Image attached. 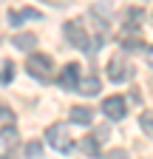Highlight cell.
<instances>
[{"label":"cell","instance_id":"cell-1","mask_svg":"<svg viewBox=\"0 0 153 159\" xmlns=\"http://www.w3.org/2000/svg\"><path fill=\"white\" fill-rule=\"evenodd\" d=\"M63 31H65V40H68L74 48H80L82 54H94L91 37H88V31H85V26H82V20H68V23L63 26Z\"/></svg>","mask_w":153,"mask_h":159},{"label":"cell","instance_id":"cell-2","mask_svg":"<svg viewBox=\"0 0 153 159\" xmlns=\"http://www.w3.org/2000/svg\"><path fill=\"white\" fill-rule=\"evenodd\" d=\"M46 139H48V145H51L54 151H60V153H68V151L74 148L71 128H68L65 122H54V125H48V131H46Z\"/></svg>","mask_w":153,"mask_h":159},{"label":"cell","instance_id":"cell-3","mask_svg":"<svg viewBox=\"0 0 153 159\" xmlns=\"http://www.w3.org/2000/svg\"><path fill=\"white\" fill-rule=\"evenodd\" d=\"M51 68H54V63H51L48 54H28V60H26V71L34 80H48Z\"/></svg>","mask_w":153,"mask_h":159},{"label":"cell","instance_id":"cell-4","mask_svg":"<svg viewBox=\"0 0 153 159\" xmlns=\"http://www.w3.org/2000/svg\"><path fill=\"white\" fill-rule=\"evenodd\" d=\"M130 63H128V57L125 54H116V57H111V63H108V77L113 80V83H125V80H130Z\"/></svg>","mask_w":153,"mask_h":159},{"label":"cell","instance_id":"cell-5","mask_svg":"<svg viewBox=\"0 0 153 159\" xmlns=\"http://www.w3.org/2000/svg\"><path fill=\"white\" fill-rule=\"evenodd\" d=\"M102 114L108 116V119H125V114H128V102H125V97H105L102 99Z\"/></svg>","mask_w":153,"mask_h":159},{"label":"cell","instance_id":"cell-6","mask_svg":"<svg viewBox=\"0 0 153 159\" xmlns=\"http://www.w3.org/2000/svg\"><path fill=\"white\" fill-rule=\"evenodd\" d=\"M80 74H82V66H76V63H68L60 77H57V83H60L65 91H76V83H80Z\"/></svg>","mask_w":153,"mask_h":159},{"label":"cell","instance_id":"cell-7","mask_svg":"<svg viewBox=\"0 0 153 159\" xmlns=\"http://www.w3.org/2000/svg\"><path fill=\"white\" fill-rule=\"evenodd\" d=\"M142 17H145V11H142L139 6H130V9L125 11V20H122V37L136 34V31H139V23H142Z\"/></svg>","mask_w":153,"mask_h":159},{"label":"cell","instance_id":"cell-8","mask_svg":"<svg viewBox=\"0 0 153 159\" xmlns=\"http://www.w3.org/2000/svg\"><path fill=\"white\" fill-rule=\"evenodd\" d=\"M40 17H43V14L37 11V9H28V6H26V9H11V11H9V23H11V26H23L26 20H40Z\"/></svg>","mask_w":153,"mask_h":159},{"label":"cell","instance_id":"cell-9","mask_svg":"<svg viewBox=\"0 0 153 159\" xmlns=\"http://www.w3.org/2000/svg\"><path fill=\"white\" fill-rule=\"evenodd\" d=\"M11 148H17V128L14 125H6L3 131H0V151L9 153Z\"/></svg>","mask_w":153,"mask_h":159},{"label":"cell","instance_id":"cell-10","mask_svg":"<svg viewBox=\"0 0 153 159\" xmlns=\"http://www.w3.org/2000/svg\"><path fill=\"white\" fill-rule=\"evenodd\" d=\"M76 91H80V94H85V97L99 94V77H97V74H91V77L80 80V83H76Z\"/></svg>","mask_w":153,"mask_h":159},{"label":"cell","instance_id":"cell-11","mask_svg":"<svg viewBox=\"0 0 153 159\" xmlns=\"http://www.w3.org/2000/svg\"><path fill=\"white\" fill-rule=\"evenodd\" d=\"M71 122H76V125H91L94 122V111L85 108V105H74L71 108Z\"/></svg>","mask_w":153,"mask_h":159},{"label":"cell","instance_id":"cell-12","mask_svg":"<svg viewBox=\"0 0 153 159\" xmlns=\"http://www.w3.org/2000/svg\"><path fill=\"white\" fill-rule=\"evenodd\" d=\"M34 43H37V37H34L31 31H26V34H14V37H11V46L20 48V51H31Z\"/></svg>","mask_w":153,"mask_h":159},{"label":"cell","instance_id":"cell-13","mask_svg":"<svg viewBox=\"0 0 153 159\" xmlns=\"http://www.w3.org/2000/svg\"><path fill=\"white\" fill-rule=\"evenodd\" d=\"M82 153L85 156H99V139L97 136H85L82 139Z\"/></svg>","mask_w":153,"mask_h":159},{"label":"cell","instance_id":"cell-14","mask_svg":"<svg viewBox=\"0 0 153 159\" xmlns=\"http://www.w3.org/2000/svg\"><path fill=\"white\" fill-rule=\"evenodd\" d=\"M139 128L153 139V111H145V114H139Z\"/></svg>","mask_w":153,"mask_h":159},{"label":"cell","instance_id":"cell-15","mask_svg":"<svg viewBox=\"0 0 153 159\" xmlns=\"http://www.w3.org/2000/svg\"><path fill=\"white\" fill-rule=\"evenodd\" d=\"M11 77H14V63L11 60H3V71H0V83H11Z\"/></svg>","mask_w":153,"mask_h":159},{"label":"cell","instance_id":"cell-16","mask_svg":"<svg viewBox=\"0 0 153 159\" xmlns=\"http://www.w3.org/2000/svg\"><path fill=\"white\" fill-rule=\"evenodd\" d=\"M26 156H28V159H40V156H43V145H40V142H28V145H26Z\"/></svg>","mask_w":153,"mask_h":159},{"label":"cell","instance_id":"cell-17","mask_svg":"<svg viewBox=\"0 0 153 159\" xmlns=\"http://www.w3.org/2000/svg\"><path fill=\"white\" fill-rule=\"evenodd\" d=\"M105 159H128V151H122V148H116V151H111Z\"/></svg>","mask_w":153,"mask_h":159},{"label":"cell","instance_id":"cell-18","mask_svg":"<svg viewBox=\"0 0 153 159\" xmlns=\"http://www.w3.org/2000/svg\"><path fill=\"white\" fill-rule=\"evenodd\" d=\"M46 3H51V6H68L71 0H46Z\"/></svg>","mask_w":153,"mask_h":159},{"label":"cell","instance_id":"cell-19","mask_svg":"<svg viewBox=\"0 0 153 159\" xmlns=\"http://www.w3.org/2000/svg\"><path fill=\"white\" fill-rule=\"evenodd\" d=\"M147 66H150V68H153V46H150V48H147Z\"/></svg>","mask_w":153,"mask_h":159}]
</instances>
